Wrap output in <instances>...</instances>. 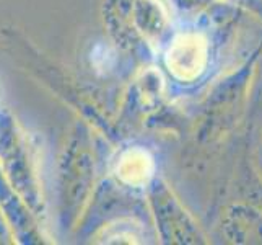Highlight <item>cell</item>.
<instances>
[{"label":"cell","mask_w":262,"mask_h":245,"mask_svg":"<svg viewBox=\"0 0 262 245\" xmlns=\"http://www.w3.org/2000/svg\"><path fill=\"white\" fill-rule=\"evenodd\" d=\"M166 67L176 79L191 82L202 74L209 61V46L197 33L179 34L166 51Z\"/></svg>","instance_id":"6da1fadb"},{"label":"cell","mask_w":262,"mask_h":245,"mask_svg":"<svg viewBox=\"0 0 262 245\" xmlns=\"http://www.w3.org/2000/svg\"><path fill=\"white\" fill-rule=\"evenodd\" d=\"M155 163L151 156L140 147H132L124 152L117 162V177L129 186H143L153 175Z\"/></svg>","instance_id":"7a4b0ae2"}]
</instances>
